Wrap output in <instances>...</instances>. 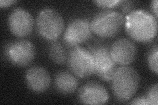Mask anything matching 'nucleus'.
<instances>
[{"label": "nucleus", "mask_w": 158, "mask_h": 105, "mask_svg": "<svg viewBox=\"0 0 158 105\" xmlns=\"http://www.w3.org/2000/svg\"><path fill=\"white\" fill-rule=\"evenodd\" d=\"M67 64L71 72L78 78H88L94 72V65L90 52L80 46L70 49Z\"/></svg>", "instance_id": "0eeeda50"}, {"label": "nucleus", "mask_w": 158, "mask_h": 105, "mask_svg": "<svg viewBox=\"0 0 158 105\" xmlns=\"http://www.w3.org/2000/svg\"><path fill=\"white\" fill-rule=\"evenodd\" d=\"M17 3V1L14 0H1L0 1V7H7L12 6L13 4Z\"/></svg>", "instance_id": "412c9836"}, {"label": "nucleus", "mask_w": 158, "mask_h": 105, "mask_svg": "<svg viewBox=\"0 0 158 105\" xmlns=\"http://www.w3.org/2000/svg\"><path fill=\"white\" fill-rule=\"evenodd\" d=\"M94 65V74L102 80L111 82L117 64L113 61L110 53V46L106 43H96L89 46Z\"/></svg>", "instance_id": "20e7f679"}, {"label": "nucleus", "mask_w": 158, "mask_h": 105, "mask_svg": "<svg viewBox=\"0 0 158 105\" xmlns=\"http://www.w3.org/2000/svg\"><path fill=\"white\" fill-rule=\"evenodd\" d=\"M131 104H137V105H147L148 103L146 99L145 96H140L138 97L135 99H133L131 102L129 103Z\"/></svg>", "instance_id": "6ab92c4d"}, {"label": "nucleus", "mask_w": 158, "mask_h": 105, "mask_svg": "<svg viewBox=\"0 0 158 105\" xmlns=\"http://www.w3.org/2000/svg\"><path fill=\"white\" fill-rule=\"evenodd\" d=\"M121 0H98L94 1L98 6L102 8H113L119 6Z\"/></svg>", "instance_id": "f3484780"}, {"label": "nucleus", "mask_w": 158, "mask_h": 105, "mask_svg": "<svg viewBox=\"0 0 158 105\" xmlns=\"http://www.w3.org/2000/svg\"><path fill=\"white\" fill-rule=\"evenodd\" d=\"M157 83H155L152 86L150 89L148 90L147 93L145 95V97L147 101L148 104L157 105L158 98H157Z\"/></svg>", "instance_id": "dca6fc26"}, {"label": "nucleus", "mask_w": 158, "mask_h": 105, "mask_svg": "<svg viewBox=\"0 0 158 105\" xmlns=\"http://www.w3.org/2000/svg\"><path fill=\"white\" fill-rule=\"evenodd\" d=\"M120 9L123 13H126L127 14L133 11L135 7V2L132 1H121L119 4Z\"/></svg>", "instance_id": "a211bd4d"}, {"label": "nucleus", "mask_w": 158, "mask_h": 105, "mask_svg": "<svg viewBox=\"0 0 158 105\" xmlns=\"http://www.w3.org/2000/svg\"><path fill=\"white\" fill-rule=\"evenodd\" d=\"M54 86L59 93L70 95L76 91L78 81L73 74L67 71H60L54 78Z\"/></svg>", "instance_id": "ddd939ff"}, {"label": "nucleus", "mask_w": 158, "mask_h": 105, "mask_svg": "<svg viewBox=\"0 0 158 105\" xmlns=\"http://www.w3.org/2000/svg\"><path fill=\"white\" fill-rule=\"evenodd\" d=\"M28 88L36 93L46 91L50 86L51 77L46 69L36 66L29 68L25 76Z\"/></svg>", "instance_id": "f8f14e48"}, {"label": "nucleus", "mask_w": 158, "mask_h": 105, "mask_svg": "<svg viewBox=\"0 0 158 105\" xmlns=\"http://www.w3.org/2000/svg\"><path fill=\"white\" fill-rule=\"evenodd\" d=\"M157 5H158L157 0H153V1L151 2V3H150V9L152 10L153 14H154V16L157 19V17H158Z\"/></svg>", "instance_id": "aec40b11"}, {"label": "nucleus", "mask_w": 158, "mask_h": 105, "mask_svg": "<svg viewBox=\"0 0 158 105\" xmlns=\"http://www.w3.org/2000/svg\"><path fill=\"white\" fill-rule=\"evenodd\" d=\"M110 53L117 64L128 66L135 61L137 56L135 44L127 38L117 39L110 46Z\"/></svg>", "instance_id": "9d476101"}, {"label": "nucleus", "mask_w": 158, "mask_h": 105, "mask_svg": "<svg viewBox=\"0 0 158 105\" xmlns=\"http://www.w3.org/2000/svg\"><path fill=\"white\" fill-rule=\"evenodd\" d=\"M34 24L32 14L23 8H16L10 13L8 26L15 36L23 38L28 36L32 32Z\"/></svg>", "instance_id": "1a4fd4ad"}, {"label": "nucleus", "mask_w": 158, "mask_h": 105, "mask_svg": "<svg viewBox=\"0 0 158 105\" xmlns=\"http://www.w3.org/2000/svg\"><path fill=\"white\" fill-rule=\"evenodd\" d=\"M157 57H158V47L155 44L149 50L147 56V62L151 71L156 74L158 73L157 68Z\"/></svg>", "instance_id": "2eb2a0df"}, {"label": "nucleus", "mask_w": 158, "mask_h": 105, "mask_svg": "<svg viewBox=\"0 0 158 105\" xmlns=\"http://www.w3.org/2000/svg\"><path fill=\"white\" fill-rule=\"evenodd\" d=\"M3 54L7 60L18 67H27L34 61L36 49L27 39H19L6 45Z\"/></svg>", "instance_id": "423d86ee"}, {"label": "nucleus", "mask_w": 158, "mask_h": 105, "mask_svg": "<svg viewBox=\"0 0 158 105\" xmlns=\"http://www.w3.org/2000/svg\"><path fill=\"white\" fill-rule=\"evenodd\" d=\"M124 25L127 34L137 42H150L157 35V18L144 9L133 10L127 14Z\"/></svg>", "instance_id": "f257e3e1"}, {"label": "nucleus", "mask_w": 158, "mask_h": 105, "mask_svg": "<svg viewBox=\"0 0 158 105\" xmlns=\"http://www.w3.org/2000/svg\"><path fill=\"white\" fill-rule=\"evenodd\" d=\"M111 82L115 97L120 102H127L137 92L140 78L136 70L128 65L117 68Z\"/></svg>", "instance_id": "f03ea898"}, {"label": "nucleus", "mask_w": 158, "mask_h": 105, "mask_svg": "<svg viewBox=\"0 0 158 105\" xmlns=\"http://www.w3.org/2000/svg\"><path fill=\"white\" fill-rule=\"evenodd\" d=\"M125 16L118 11L106 10L98 13L90 22L92 32L102 38H111L120 32Z\"/></svg>", "instance_id": "7ed1b4c3"}, {"label": "nucleus", "mask_w": 158, "mask_h": 105, "mask_svg": "<svg viewBox=\"0 0 158 105\" xmlns=\"http://www.w3.org/2000/svg\"><path fill=\"white\" fill-rule=\"evenodd\" d=\"M78 99L85 104H103L106 103L110 95L106 88L97 82H88L78 90Z\"/></svg>", "instance_id": "9b49d317"}, {"label": "nucleus", "mask_w": 158, "mask_h": 105, "mask_svg": "<svg viewBox=\"0 0 158 105\" xmlns=\"http://www.w3.org/2000/svg\"><path fill=\"white\" fill-rule=\"evenodd\" d=\"M70 49L65 42L57 40L52 41L48 47L49 57L56 64H65L67 62Z\"/></svg>", "instance_id": "4468645a"}, {"label": "nucleus", "mask_w": 158, "mask_h": 105, "mask_svg": "<svg viewBox=\"0 0 158 105\" xmlns=\"http://www.w3.org/2000/svg\"><path fill=\"white\" fill-rule=\"evenodd\" d=\"M90 21L86 18H76L69 22L63 35V42L70 47L79 46L92 37Z\"/></svg>", "instance_id": "6e6552de"}, {"label": "nucleus", "mask_w": 158, "mask_h": 105, "mask_svg": "<svg viewBox=\"0 0 158 105\" xmlns=\"http://www.w3.org/2000/svg\"><path fill=\"white\" fill-rule=\"evenodd\" d=\"M36 29L40 36L49 41L57 40L65 30V22L56 10L45 8L36 18Z\"/></svg>", "instance_id": "39448f33"}]
</instances>
